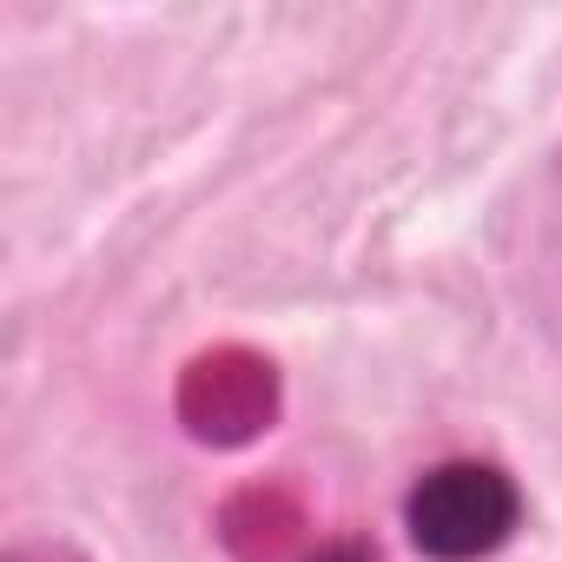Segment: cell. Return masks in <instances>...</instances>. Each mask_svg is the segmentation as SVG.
<instances>
[{
  "label": "cell",
  "instance_id": "7a4b0ae2",
  "mask_svg": "<svg viewBox=\"0 0 562 562\" xmlns=\"http://www.w3.org/2000/svg\"><path fill=\"white\" fill-rule=\"evenodd\" d=\"M305 562H378V549H371L364 536H345V542H325V549L305 555Z\"/></svg>",
  "mask_w": 562,
  "mask_h": 562
},
{
  "label": "cell",
  "instance_id": "6da1fadb",
  "mask_svg": "<svg viewBox=\"0 0 562 562\" xmlns=\"http://www.w3.org/2000/svg\"><path fill=\"white\" fill-rule=\"evenodd\" d=\"M404 529L424 562H483L522 529V490L490 457H450L411 483Z\"/></svg>",
  "mask_w": 562,
  "mask_h": 562
}]
</instances>
